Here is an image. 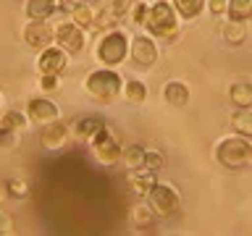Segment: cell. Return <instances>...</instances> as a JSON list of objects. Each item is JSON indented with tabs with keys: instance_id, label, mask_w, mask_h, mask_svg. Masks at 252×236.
<instances>
[{
	"instance_id": "obj_1",
	"label": "cell",
	"mask_w": 252,
	"mask_h": 236,
	"mask_svg": "<svg viewBox=\"0 0 252 236\" xmlns=\"http://www.w3.org/2000/svg\"><path fill=\"white\" fill-rule=\"evenodd\" d=\"M142 29H147L150 37L163 39V42H171V39L179 37V13L168 0H155L150 3L147 19L142 24Z\"/></svg>"
},
{
	"instance_id": "obj_2",
	"label": "cell",
	"mask_w": 252,
	"mask_h": 236,
	"mask_svg": "<svg viewBox=\"0 0 252 236\" xmlns=\"http://www.w3.org/2000/svg\"><path fill=\"white\" fill-rule=\"evenodd\" d=\"M84 89L92 94L97 102H113L124 92V79L118 71L102 66L97 71H90L84 79Z\"/></svg>"
},
{
	"instance_id": "obj_3",
	"label": "cell",
	"mask_w": 252,
	"mask_h": 236,
	"mask_svg": "<svg viewBox=\"0 0 252 236\" xmlns=\"http://www.w3.org/2000/svg\"><path fill=\"white\" fill-rule=\"evenodd\" d=\"M129 42H131V37L126 34L124 29H110L97 39V45H94V58L100 60V66L116 68L118 63H124L126 55H129Z\"/></svg>"
},
{
	"instance_id": "obj_4",
	"label": "cell",
	"mask_w": 252,
	"mask_h": 236,
	"mask_svg": "<svg viewBox=\"0 0 252 236\" xmlns=\"http://www.w3.org/2000/svg\"><path fill=\"white\" fill-rule=\"evenodd\" d=\"M216 160L228 171H239L244 165L252 163V142L234 134V137H223L216 145Z\"/></svg>"
},
{
	"instance_id": "obj_5",
	"label": "cell",
	"mask_w": 252,
	"mask_h": 236,
	"mask_svg": "<svg viewBox=\"0 0 252 236\" xmlns=\"http://www.w3.org/2000/svg\"><path fill=\"white\" fill-rule=\"evenodd\" d=\"M90 147H92L94 160H97L100 165H116V163H121V149L124 147H121V142L116 139V134L110 131L105 123H102V129L90 139Z\"/></svg>"
},
{
	"instance_id": "obj_6",
	"label": "cell",
	"mask_w": 252,
	"mask_h": 236,
	"mask_svg": "<svg viewBox=\"0 0 252 236\" xmlns=\"http://www.w3.org/2000/svg\"><path fill=\"white\" fill-rule=\"evenodd\" d=\"M147 197H150V205H153L155 215L171 218V215H176V212H179L181 197H179V192L171 184H160V181H158V184L153 186V192H150Z\"/></svg>"
},
{
	"instance_id": "obj_7",
	"label": "cell",
	"mask_w": 252,
	"mask_h": 236,
	"mask_svg": "<svg viewBox=\"0 0 252 236\" xmlns=\"http://www.w3.org/2000/svg\"><path fill=\"white\" fill-rule=\"evenodd\" d=\"M84 42H87V34H84V29L79 27L76 21H61V24H55V45L63 47L68 55H76V53H82L84 50Z\"/></svg>"
},
{
	"instance_id": "obj_8",
	"label": "cell",
	"mask_w": 252,
	"mask_h": 236,
	"mask_svg": "<svg viewBox=\"0 0 252 236\" xmlns=\"http://www.w3.org/2000/svg\"><path fill=\"white\" fill-rule=\"evenodd\" d=\"M129 58L142 68H150L158 63V42L150 34H137L129 42Z\"/></svg>"
},
{
	"instance_id": "obj_9",
	"label": "cell",
	"mask_w": 252,
	"mask_h": 236,
	"mask_svg": "<svg viewBox=\"0 0 252 236\" xmlns=\"http://www.w3.org/2000/svg\"><path fill=\"white\" fill-rule=\"evenodd\" d=\"M24 42L32 50H45V47L55 45V27H50L47 21H27L24 24Z\"/></svg>"
},
{
	"instance_id": "obj_10",
	"label": "cell",
	"mask_w": 252,
	"mask_h": 236,
	"mask_svg": "<svg viewBox=\"0 0 252 236\" xmlns=\"http://www.w3.org/2000/svg\"><path fill=\"white\" fill-rule=\"evenodd\" d=\"M68 68V53L58 45H50L45 50H39L37 55V71L39 74H55L61 76L63 71Z\"/></svg>"
},
{
	"instance_id": "obj_11",
	"label": "cell",
	"mask_w": 252,
	"mask_h": 236,
	"mask_svg": "<svg viewBox=\"0 0 252 236\" xmlns=\"http://www.w3.org/2000/svg\"><path fill=\"white\" fill-rule=\"evenodd\" d=\"M24 113L29 116V121H32V123L45 126V123H50V121H58L61 110H58V105H55L50 97L39 94V97H32V100L27 102V110H24Z\"/></svg>"
},
{
	"instance_id": "obj_12",
	"label": "cell",
	"mask_w": 252,
	"mask_h": 236,
	"mask_svg": "<svg viewBox=\"0 0 252 236\" xmlns=\"http://www.w3.org/2000/svg\"><path fill=\"white\" fill-rule=\"evenodd\" d=\"M68 126L63 121H50L42 126V134H39V145H42V149H47V152H58V149H63V145L68 142Z\"/></svg>"
},
{
	"instance_id": "obj_13",
	"label": "cell",
	"mask_w": 252,
	"mask_h": 236,
	"mask_svg": "<svg viewBox=\"0 0 252 236\" xmlns=\"http://www.w3.org/2000/svg\"><path fill=\"white\" fill-rule=\"evenodd\" d=\"M189 97H192V92H189V84L179 82V79H173V82H168L163 87V100L168 102V105L173 108H184L189 105Z\"/></svg>"
},
{
	"instance_id": "obj_14",
	"label": "cell",
	"mask_w": 252,
	"mask_h": 236,
	"mask_svg": "<svg viewBox=\"0 0 252 236\" xmlns=\"http://www.w3.org/2000/svg\"><path fill=\"white\" fill-rule=\"evenodd\" d=\"M24 11L32 21H50V16L58 11V5H55V0H27Z\"/></svg>"
},
{
	"instance_id": "obj_15",
	"label": "cell",
	"mask_w": 252,
	"mask_h": 236,
	"mask_svg": "<svg viewBox=\"0 0 252 236\" xmlns=\"http://www.w3.org/2000/svg\"><path fill=\"white\" fill-rule=\"evenodd\" d=\"M158 184V176L155 171L150 168H139V171H131V189L137 192L139 197H147L153 192V186Z\"/></svg>"
},
{
	"instance_id": "obj_16",
	"label": "cell",
	"mask_w": 252,
	"mask_h": 236,
	"mask_svg": "<svg viewBox=\"0 0 252 236\" xmlns=\"http://www.w3.org/2000/svg\"><path fill=\"white\" fill-rule=\"evenodd\" d=\"M145 152H147V147H142V145H137V142H131V145H126V147L121 149V163H124L129 171H139V168H145Z\"/></svg>"
},
{
	"instance_id": "obj_17",
	"label": "cell",
	"mask_w": 252,
	"mask_h": 236,
	"mask_svg": "<svg viewBox=\"0 0 252 236\" xmlns=\"http://www.w3.org/2000/svg\"><path fill=\"white\" fill-rule=\"evenodd\" d=\"M228 100L234 108H252V84L250 82H234L228 87Z\"/></svg>"
},
{
	"instance_id": "obj_18",
	"label": "cell",
	"mask_w": 252,
	"mask_h": 236,
	"mask_svg": "<svg viewBox=\"0 0 252 236\" xmlns=\"http://www.w3.org/2000/svg\"><path fill=\"white\" fill-rule=\"evenodd\" d=\"M171 5L176 8L179 19L184 21H194L197 16L205 11V5H208V0H171Z\"/></svg>"
},
{
	"instance_id": "obj_19",
	"label": "cell",
	"mask_w": 252,
	"mask_h": 236,
	"mask_svg": "<svg viewBox=\"0 0 252 236\" xmlns=\"http://www.w3.org/2000/svg\"><path fill=\"white\" fill-rule=\"evenodd\" d=\"M231 129L252 142V108H236V113L231 116Z\"/></svg>"
},
{
	"instance_id": "obj_20",
	"label": "cell",
	"mask_w": 252,
	"mask_h": 236,
	"mask_svg": "<svg viewBox=\"0 0 252 236\" xmlns=\"http://www.w3.org/2000/svg\"><path fill=\"white\" fill-rule=\"evenodd\" d=\"M29 123H32L29 116L21 113V110H5V113L0 116V129H8V131H13V134H21Z\"/></svg>"
},
{
	"instance_id": "obj_21",
	"label": "cell",
	"mask_w": 252,
	"mask_h": 236,
	"mask_svg": "<svg viewBox=\"0 0 252 236\" xmlns=\"http://www.w3.org/2000/svg\"><path fill=\"white\" fill-rule=\"evenodd\" d=\"M121 94L126 97V102H131V105H142V102L147 100V84L139 82V79H126Z\"/></svg>"
},
{
	"instance_id": "obj_22",
	"label": "cell",
	"mask_w": 252,
	"mask_h": 236,
	"mask_svg": "<svg viewBox=\"0 0 252 236\" xmlns=\"http://www.w3.org/2000/svg\"><path fill=\"white\" fill-rule=\"evenodd\" d=\"M220 34H223V39L231 47H239L247 42V27H244L242 21H226L223 29H220Z\"/></svg>"
},
{
	"instance_id": "obj_23",
	"label": "cell",
	"mask_w": 252,
	"mask_h": 236,
	"mask_svg": "<svg viewBox=\"0 0 252 236\" xmlns=\"http://www.w3.org/2000/svg\"><path fill=\"white\" fill-rule=\"evenodd\" d=\"M131 223L139 228V231H145V228H150L155 223V210H153V205H147V202H139V205H134L131 207Z\"/></svg>"
},
{
	"instance_id": "obj_24",
	"label": "cell",
	"mask_w": 252,
	"mask_h": 236,
	"mask_svg": "<svg viewBox=\"0 0 252 236\" xmlns=\"http://www.w3.org/2000/svg\"><path fill=\"white\" fill-rule=\"evenodd\" d=\"M102 129V121L100 118H79V121L74 123V137L76 139H82V142H90L94 134H97Z\"/></svg>"
},
{
	"instance_id": "obj_25",
	"label": "cell",
	"mask_w": 252,
	"mask_h": 236,
	"mask_svg": "<svg viewBox=\"0 0 252 236\" xmlns=\"http://www.w3.org/2000/svg\"><path fill=\"white\" fill-rule=\"evenodd\" d=\"M226 16H228V21L247 24L252 19V0H228Z\"/></svg>"
},
{
	"instance_id": "obj_26",
	"label": "cell",
	"mask_w": 252,
	"mask_h": 236,
	"mask_svg": "<svg viewBox=\"0 0 252 236\" xmlns=\"http://www.w3.org/2000/svg\"><path fill=\"white\" fill-rule=\"evenodd\" d=\"M71 21H76L82 29H94V8L90 3H76L71 11Z\"/></svg>"
},
{
	"instance_id": "obj_27",
	"label": "cell",
	"mask_w": 252,
	"mask_h": 236,
	"mask_svg": "<svg viewBox=\"0 0 252 236\" xmlns=\"http://www.w3.org/2000/svg\"><path fill=\"white\" fill-rule=\"evenodd\" d=\"M5 194L13 197V200H21V197L29 194V184L24 178H8L5 181Z\"/></svg>"
},
{
	"instance_id": "obj_28",
	"label": "cell",
	"mask_w": 252,
	"mask_h": 236,
	"mask_svg": "<svg viewBox=\"0 0 252 236\" xmlns=\"http://www.w3.org/2000/svg\"><path fill=\"white\" fill-rule=\"evenodd\" d=\"M147 11H150V3L147 0H139V3H131V21L137 24V27H142L145 24V19H147Z\"/></svg>"
},
{
	"instance_id": "obj_29",
	"label": "cell",
	"mask_w": 252,
	"mask_h": 236,
	"mask_svg": "<svg viewBox=\"0 0 252 236\" xmlns=\"http://www.w3.org/2000/svg\"><path fill=\"white\" fill-rule=\"evenodd\" d=\"M116 16L110 13V8H102L100 13H94V29H113Z\"/></svg>"
},
{
	"instance_id": "obj_30",
	"label": "cell",
	"mask_w": 252,
	"mask_h": 236,
	"mask_svg": "<svg viewBox=\"0 0 252 236\" xmlns=\"http://www.w3.org/2000/svg\"><path fill=\"white\" fill-rule=\"evenodd\" d=\"M110 13L116 16V21L126 19V13H131V3L129 0H110Z\"/></svg>"
},
{
	"instance_id": "obj_31",
	"label": "cell",
	"mask_w": 252,
	"mask_h": 236,
	"mask_svg": "<svg viewBox=\"0 0 252 236\" xmlns=\"http://www.w3.org/2000/svg\"><path fill=\"white\" fill-rule=\"evenodd\" d=\"M163 155L158 152V149H147L145 152V168H150V171H160L163 168Z\"/></svg>"
},
{
	"instance_id": "obj_32",
	"label": "cell",
	"mask_w": 252,
	"mask_h": 236,
	"mask_svg": "<svg viewBox=\"0 0 252 236\" xmlns=\"http://www.w3.org/2000/svg\"><path fill=\"white\" fill-rule=\"evenodd\" d=\"M39 89H42V92L58 89V76H55V74H39Z\"/></svg>"
},
{
	"instance_id": "obj_33",
	"label": "cell",
	"mask_w": 252,
	"mask_h": 236,
	"mask_svg": "<svg viewBox=\"0 0 252 236\" xmlns=\"http://www.w3.org/2000/svg\"><path fill=\"white\" fill-rule=\"evenodd\" d=\"M205 8H210L213 16H223L226 8H228V0H208V5H205Z\"/></svg>"
},
{
	"instance_id": "obj_34",
	"label": "cell",
	"mask_w": 252,
	"mask_h": 236,
	"mask_svg": "<svg viewBox=\"0 0 252 236\" xmlns=\"http://www.w3.org/2000/svg\"><path fill=\"white\" fill-rule=\"evenodd\" d=\"M16 137H19V134H13V131H8V129H0V147H13L16 145Z\"/></svg>"
},
{
	"instance_id": "obj_35",
	"label": "cell",
	"mask_w": 252,
	"mask_h": 236,
	"mask_svg": "<svg viewBox=\"0 0 252 236\" xmlns=\"http://www.w3.org/2000/svg\"><path fill=\"white\" fill-rule=\"evenodd\" d=\"M11 231H13V220H11V215L0 210V234H11Z\"/></svg>"
},
{
	"instance_id": "obj_36",
	"label": "cell",
	"mask_w": 252,
	"mask_h": 236,
	"mask_svg": "<svg viewBox=\"0 0 252 236\" xmlns=\"http://www.w3.org/2000/svg\"><path fill=\"white\" fill-rule=\"evenodd\" d=\"M55 5H58V11L63 13H71L76 8V0H55Z\"/></svg>"
},
{
	"instance_id": "obj_37",
	"label": "cell",
	"mask_w": 252,
	"mask_h": 236,
	"mask_svg": "<svg viewBox=\"0 0 252 236\" xmlns=\"http://www.w3.org/2000/svg\"><path fill=\"white\" fill-rule=\"evenodd\" d=\"M76 3H92V0H76Z\"/></svg>"
},
{
	"instance_id": "obj_38",
	"label": "cell",
	"mask_w": 252,
	"mask_h": 236,
	"mask_svg": "<svg viewBox=\"0 0 252 236\" xmlns=\"http://www.w3.org/2000/svg\"><path fill=\"white\" fill-rule=\"evenodd\" d=\"M0 105H3V92H0Z\"/></svg>"
},
{
	"instance_id": "obj_39",
	"label": "cell",
	"mask_w": 252,
	"mask_h": 236,
	"mask_svg": "<svg viewBox=\"0 0 252 236\" xmlns=\"http://www.w3.org/2000/svg\"><path fill=\"white\" fill-rule=\"evenodd\" d=\"M0 200H3V189H0Z\"/></svg>"
},
{
	"instance_id": "obj_40",
	"label": "cell",
	"mask_w": 252,
	"mask_h": 236,
	"mask_svg": "<svg viewBox=\"0 0 252 236\" xmlns=\"http://www.w3.org/2000/svg\"><path fill=\"white\" fill-rule=\"evenodd\" d=\"M147 3H155V0H147Z\"/></svg>"
}]
</instances>
